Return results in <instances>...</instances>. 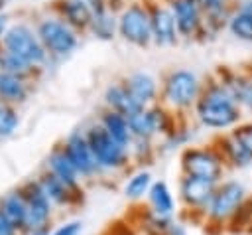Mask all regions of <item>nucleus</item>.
Listing matches in <instances>:
<instances>
[{
	"mask_svg": "<svg viewBox=\"0 0 252 235\" xmlns=\"http://www.w3.org/2000/svg\"><path fill=\"white\" fill-rule=\"evenodd\" d=\"M193 115L203 128L215 130L217 134L230 132L240 122H244V111L234 101L232 93L217 77H211L203 85Z\"/></svg>",
	"mask_w": 252,
	"mask_h": 235,
	"instance_id": "nucleus-1",
	"label": "nucleus"
},
{
	"mask_svg": "<svg viewBox=\"0 0 252 235\" xmlns=\"http://www.w3.org/2000/svg\"><path fill=\"white\" fill-rule=\"evenodd\" d=\"M250 197L246 186L236 178H224L220 184H217V190L213 194V199L203 215V225L209 233L220 235L228 231V225L244 205V201Z\"/></svg>",
	"mask_w": 252,
	"mask_h": 235,
	"instance_id": "nucleus-2",
	"label": "nucleus"
},
{
	"mask_svg": "<svg viewBox=\"0 0 252 235\" xmlns=\"http://www.w3.org/2000/svg\"><path fill=\"white\" fill-rule=\"evenodd\" d=\"M179 166L181 174L185 176H195L207 182L220 184L224 178H228V166L215 146V142L209 144H189L181 150L179 156Z\"/></svg>",
	"mask_w": 252,
	"mask_h": 235,
	"instance_id": "nucleus-3",
	"label": "nucleus"
},
{
	"mask_svg": "<svg viewBox=\"0 0 252 235\" xmlns=\"http://www.w3.org/2000/svg\"><path fill=\"white\" fill-rule=\"evenodd\" d=\"M203 85L199 75L191 69H173L165 75L163 87H161V99L165 105H169L173 111L185 113L195 109Z\"/></svg>",
	"mask_w": 252,
	"mask_h": 235,
	"instance_id": "nucleus-4",
	"label": "nucleus"
},
{
	"mask_svg": "<svg viewBox=\"0 0 252 235\" xmlns=\"http://www.w3.org/2000/svg\"><path fill=\"white\" fill-rule=\"evenodd\" d=\"M85 134H87L89 146L93 150V156H94L100 172H114V170H122L128 166L130 150L126 146H122L118 140H114L102 128L100 122L89 126V130Z\"/></svg>",
	"mask_w": 252,
	"mask_h": 235,
	"instance_id": "nucleus-5",
	"label": "nucleus"
},
{
	"mask_svg": "<svg viewBox=\"0 0 252 235\" xmlns=\"http://www.w3.org/2000/svg\"><path fill=\"white\" fill-rule=\"evenodd\" d=\"M217 190L215 182H207L195 176H185L181 174L177 182V201L181 207L187 211V215L193 221H203V215L213 199V194Z\"/></svg>",
	"mask_w": 252,
	"mask_h": 235,
	"instance_id": "nucleus-6",
	"label": "nucleus"
},
{
	"mask_svg": "<svg viewBox=\"0 0 252 235\" xmlns=\"http://www.w3.org/2000/svg\"><path fill=\"white\" fill-rule=\"evenodd\" d=\"M118 34L132 45H138V47L150 45L154 41V36H152V22H150L148 6L140 2L128 4L118 16Z\"/></svg>",
	"mask_w": 252,
	"mask_h": 235,
	"instance_id": "nucleus-7",
	"label": "nucleus"
},
{
	"mask_svg": "<svg viewBox=\"0 0 252 235\" xmlns=\"http://www.w3.org/2000/svg\"><path fill=\"white\" fill-rule=\"evenodd\" d=\"M128 126L134 138H146L152 140L154 136H169L177 124L173 117L163 107H146L138 111L136 115L128 117Z\"/></svg>",
	"mask_w": 252,
	"mask_h": 235,
	"instance_id": "nucleus-8",
	"label": "nucleus"
},
{
	"mask_svg": "<svg viewBox=\"0 0 252 235\" xmlns=\"http://www.w3.org/2000/svg\"><path fill=\"white\" fill-rule=\"evenodd\" d=\"M63 150L69 156V160L75 166V170L79 172L81 180L94 178L100 172V168H98V164H96V160L93 156V150L89 146V140H87V134L85 132H79V130L71 132L67 136L65 144H63Z\"/></svg>",
	"mask_w": 252,
	"mask_h": 235,
	"instance_id": "nucleus-9",
	"label": "nucleus"
},
{
	"mask_svg": "<svg viewBox=\"0 0 252 235\" xmlns=\"http://www.w3.org/2000/svg\"><path fill=\"white\" fill-rule=\"evenodd\" d=\"M215 77L232 93L238 107L244 113L252 115V67H246V69L219 67Z\"/></svg>",
	"mask_w": 252,
	"mask_h": 235,
	"instance_id": "nucleus-10",
	"label": "nucleus"
},
{
	"mask_svg": "<svg viewBox=\"0 0 252 235\" xmlns=\"http://www.w3.org/2000/svg\"><path fill=\"white\" fill-rule=\"evenodd\" d=\"M22 190H24V196H26V201H28L26 231L49 227V221H51V215H53V203L47 199V196L39 188L37 180L28 182L26 186H22Z\"/></svg>",
	"mask_w": 252,
	"mask_h": 235,
	"instance_id": "nucleus-11",
	"label": "nucleus"
},
{
	"mask_svg": "<svg viewBox=\"0 0 252 235\" xmlns=\"http://www.w3.org/2000/svg\"><path fill=\"white\" fill-rule=\"evenodd\" d=\"M173 18H175V26L181 38L185 39H199L201 32H203V12L197 4V0H169L167 2Z\"/></svg>",
	"mask_w": 252,
	"mask_h": 235,
	"instance_id": "nucleus-12",
	"label": "nucleus"
},
{
	"mask_svg": "<svg viewBox=\"0 0 252 235\" xmlns=\"http://www.w3.org/2000/svg\"><path fill=\"white\" fill-rule=\"evenodd\" d=\"M205 24H203V32H201V41H205L207 38H215L220 30L228 28V20L232 16V10L236 6V0H197Z\"/></svg>",
	"mask_w": 252,
	"mask_h": 235,
	"instance_id": "nucleus-13",
	"label": "nucleus"
},
{
	"mask_svg": "<svg viewBox=\"0 0 252 235\" xmlns=\"http://www.w3.org/2000/svg\"><path fill=\"white\" fill-rule=\"evenodd\" d=\"M150 22H152V36L158 45H173L179 38L173 12L169 4H150Z\"/></svg>",
	"mask_w": 252,
	"mask_h": 235,
	"instance_id": "nucleus-14",
	"label": "nucleus"
},
{
	"mask_svg": "<svg viewBox=\"0 0 252 235\" xmlns=\"http://www.w3.org/2000/svg\"><path fill=\"white\" fill-rule=\"evenodd\" d=\"M4 43H6V49H10L12 53H16L20 59H24L28 63H37L43 59V47L37 43V39L32 36V32L24 26H16V28L8 30Z\"/></svg>",
	"mask_w": 252,
	"mask_h": 235,
	"instance_id": "nucleus-15",
	"label": "nucleus"
},
{
	"mask_svg": "<svg viewBox=\"0 0 252 235\" xmlns=\"http://www.w3.org/2000/svg\"><path fill=\"white\" fill-rule=\"evenodd\" d=\"M213 142L219 148V152L222 154L228 170H244V168L252 166V156L248 154V150L242 146V142L232 132L217 134L213 138Z\"/></svg>",
	"mask_w": 252,
	"mask_h": 235,
	"instance_id": "nucleus-16",
	"label": "nucleus"
},
{
	"mask_svg": "<svg viewBox=\"0 0 252 235\" xmlns=\"http://www.w3.org/2000/svg\"><path fill=\"white\" fill-rule=\"evenodd\" d=\"M37 184L43 190V194L47 196V199L53 203V207H71V205H77L79 201H83V194L73 192L51 172H43L37 178Z\"/></svg>",
	"mask_w": 252,
	"mask_h": 235,
	"instance_id": "nucleus-17",
	"label": "nucleus"
},
{
	"mask_svg": "<svg viewBox=\"0 0 252 235\" xmlns=\"http://www.w3.org/2000/svg\"><path fill=\"white\" fill-rule=\"evenodd\" d=\"M39 36L43 43L55 53H69L77 45L75 34L65 24L55 22V20H45L39 26Z\"/></svg>",
	"mask_w": 252,
	"mask_h": 235,
	"instance_id": "nucleus-18",
	"label": "nucleus"
},
{
	"mask_svg": "<svg viewBox=\"0 0 252 235\" xmlns=\"http://www.w3.org/2000/svg\"><path fill=\"white\" fill-rule=\"evenodd\" d=\"M146 201H148V209L156 215L173 219L177 213V199L165 180H154V184L146 196Z\"/></svg>",
	"mask_w": 252,
	"mask_h": 235,
	"instance_id": "nucleus-19",
	"label": "nucleus"
},
{
	"mask_svg": "<svg viewBox=\"0 0 252 235\" xmlns=\"http://www.w3.org/2000/svg\"><path fill=\"white\" fill-rule=\"evenodd\" d=\"M47 172H51L55 178H59V180H61L65 186H69L73 192L83 194V190H81V176H79V172L75 170V166L71 164V160H69V156L65 154L63 146H61V148H55V150L49 154V158H47Z\"/></svg>",
	"mask_w": 252,
	"mask_h": 235,
	"instance_id": "nucleus-20",
	"label": "nucleus"
},
{
	"mask_svg": "<svg viewBox=\"0 0 252 235\" xmlns=\"http://www.w3.org/2000/svg\"><path fill=\"white\" fill-rule=\"evenodd\" d=\"M104 101H106V105H108L110 111H116V113L124 115L126 118L132 117V115H136L138 111L146 109V107H142V105L132 97V93L128 91V87L124 85V81H122V83H112V85H108L106 91H104Z\"/></svg>",
	"mask_w": 252,
	"mask_h": 235,
	"instance_id": "nucleus-21",
	"label": "nucleus"
},
{
	"mask_svg": "<svg viewBox=\"0 0 252 235\" xmlns=\"http://www.w3.org/2000/svg\"><path fill=\"white\" fill-rule=\"evenodd\" d=\"M0 209L2 213L18 227L20 233L26 231V221H28V201L24 196V190H12L0 197Z\"/></svg>",
	"mask_w": 252,
	"mask_h": 235,
	"instance_id": "nucleus-22",
	"label": "nucleus"
},
{
	"mask_svg": "<svg viewBox=\"0 0 252 235\" xmlns=\"http://www.w3.org/2000/svg\"><path fill=\"white\" fill-rule=\"evenodd\" d=\"M124 85L142 107H152V103L158 97V83L150 73L136 71L124 79Z\"/></svg>",
	"mask_w": 252,
	"mask_h": 235,
	"instance_id": "nucleus-23",
	"label": "nucleus"
},
{
	"mask_svg": "<svg viewBox=\"0 0 252 235\" xmlns=\"http://www.w3.org/2000/svg\"><path fill=\"white\" fill-rule=\"evenodd\" d=\"M226 30L240 41H252V0H236Z\"/></svg>",
	"mask_w": 252,
	"mask_h": 235,
	"instance_id": "nucleus-24",
	"label": "nucleus"
},
{
	"mask_svg": "<svg viewBox=\"0 0 252 235\" xmlns=\"http://www.w3.org/2000/svg\"><path fill=\"white\" fill-rule=\"evenodd\" d=\"M100 124H102V128H104L114 140H118V142H120L122 146H126V148H130L134 136H132V132H130L128 118H126L124 115H120V113L108 109L106 113H102Z\"/></svg>",
	"mask_w": 252,
	"mask_h": 235,
	"instance_id": "nucleus-25",
	"label": "nucleus"
},
{
	"mask_svg": "<svg viewBox=\"0 0 252 235\" xmlns=\"http://www.w3.org/2000/svg\"><path fill=\"white\" fill-rule=\"evenodd\" d=\"M152 184H154L152 172L146 170V168H140V170L132 172V174L126 178V182H124V186H122V194H124V197L130 199V201H140V199H144V197L148 196Z\"/></svg>",
	"mask_w": 252,
	"mask_h": 235,
	"instance_id": "nucleus-26",
	"label": "nucleus"
},
{
	"mask_svg": "<svg viewBox=\"0 0 252 235\" xmlns=\"http://www.w3.org/2000/svg\"><path fill=\"white\" fill-rule=\"evenodd\" d=\"M63 14L67 22L75 28H87L93 20V10L85 0H69L63 6Z\"/></svg>",
	"mask_w": 252,
	"mask_h": 235,
	"instance_id": "nucleus-27",
	"label": "nucleus"
},
{
	"mask_svg": "<svg viewBox=\"0 0 252 235\" xmlns=\"http://www.w3.org/2000/svg\"><path fill=\"white\" fill-rule=\"evenodd\" d=\"M0 95L6 101H24L26 99V87L16 75L0 73Z\"/></svg>",
	"mask_w": 252,
	"mask_h": 235,
	"instance_id": "nucleus-28",
	"label": "nucleus"
},
{
	"mask_svg": "<svg viewBox=\"0 0 252 235\" xmlns=\"http://www.w3.org/2000/svg\"><path fill=\"white\" fill-rule=\"evenodd\" d=\"M232 235L238 233H252V196L244 201V205L240 207V211L236 213V217L232 219V223L228 225V231Z\"/></svg>",
	"mask_w": 252,
	"mask_h": 235,
	"instance_id": "nucleus-29",
	"label": "nucleus"
},
{
	"mask_svg": "<svg viewBox=\"0 0 252 235\" xmlns=\"http://www.w3.org/2000/svg\"><path fill=\"white\" fill-rule=\"evenodd\" d=\"M173 219H175V217H173ZM173 219L156 215V213H152V211L148 209L146 215H144V221H142L144 233H146V235H167Z\"/></svg>",
	"mask_w": 252,
	"mask_h": 235,
	"instance_id": "nucleus-30",
	"label": "nucleus"
},
{
	"mask_svg": "<svg viewBox=\"0 0 252 235\" xmlns=\"http://www.w3.org/2000/svg\"><path fill=\"white\" fill-rule=\"evenodd\" d=\"M0 67L6 71V73H12V75H16V73H24V71H28V61H24V59H20L16 53H12L10 49H0Z\"/></svg>",
	"mask_w": 252,
	"mask_h": 235,
	"instance_id": "nucleus-31",
	"label": "nucleus"
},
{
	"mask_svg": "<svg viewBox=\"0 0 252 235\" xmlns=\"http://www.w3.org/2000/svg\"><path fill=\"white\" fill-rule=\"evenodd\" d=\"M18 126V115L6 103L0 101V136H8Z\"/></svg>",
	"mask_w": 252,
	"mask_h": 235,
	"instance_id": "nucleus-32",
	"label": "nucleus"
},
{
	"mask_svg": "<svg viewBox=\"0 0 252 235\" xmlns=\"http://www.w3.org/2000/svg\"><path fill=\"white\" fill-rule=\"evenodd\" d=\"M240 142H242V146L248 150V154L252 156V120H244V122H240L236 128H232L230 130Z\"/></svg>",
	"mask_w": 252,
	"mask_h": 235,
	"instance_id": "nucleus-33",
	"label": "nucleus"
},
{
	"mask_svg": "<svg viewBox=\"0 0 252 235\" xmlns=\"http://www.w3.org/2000/svg\"><path fill=\"white\" fill-rule=\"evenodd\" d=\"M83 233V221L81 219H67L59 223L55 229H51V235H81Z\"/></svg>",
	"mask_w": 252,
	"mask_h": 235,
	"instance_id": "nucleus-34",
	"label": "nucleus"
},
{
	"mask_svg": "<svg viewBox=\"0 0 252 235\" xmlns=\"http://www.w3.org/2000/svg\"><path fill=\"white\" fill-rule=\"evenodd\" d=\"M0 235H22L18 231V227L2 213V209H0Z\"/></svg>",
	"mask_w": 252,
	"mask_h": 235,
	"instance_id": "nucleus-35",
	"label": "nucleus"
},
{
	"mask_svg": "<svg viewBox=\"0 0 252 235\" xmlns=\"http://www.w3.org/2000/svg\"><path fill=\"white\" fill-rule=\"evenodd\" d=\"M167 235H189V229H187V223L179 221V219H173L171 221V227H169V233Z\"/></svg>",
	"mask_w": 252,
	"mask_h": 235,
	"instance_id": "nucleus-36",
	"label": "nucleus"
},
{
	"mask_svg": "<svg viewBox=\"0 0 252 235\" xmlns=\"http://www.w3.org/2000/svg\"><path fill=\"white\" fill-rule=\"evenodd\" d=\"M22 235H51V229L49 227H41V229H32V231H26Z\"/></svg>",
	"mask_w": 252,
	"mask_h": 235,
	"instance_id": "nucleus-37",
	"label": "nucleus"
},
{
	"mask_svg": "<svg viewBox=\"0 0 252 235\" xmlns=\"http://www.w3.org/2000/svg\"><path fill=\"white\" fill-rule=\"evenodd\" d=\"M4 28H6V18H4V16H0V36L4 34Z\"/></svg>",
	"mask_w": 252,
	"mask_h": 235,
	"instance_id": "nucleus-38",
	"label": "nucleus"
},
{
	"mask_svg": "<svg viewBox=\"0 0 252 235\" xmlns=\"http://www.w3.org/2000/svg\"><path fill=\"white\" fill-rule=\"evenodd\" d=\"M0 4H2V0H0Z\"/></svg>",
	"mask_w": 252,
	"mask_h": 235,
	"instance_id": "nucleus-39",
	"label": "nucleus"
}]
</instances>
